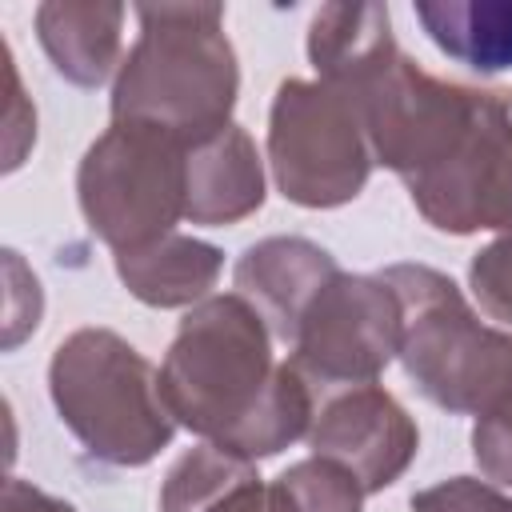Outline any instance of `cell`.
I'll return each mask as SVG.
<instances>
[{"label":"cell","instance_id":"obj_1","mask_svg":"<svg viewBox=\"0 0 512 512\" xmlns=\"http://www.w3.org/2000/svg\"><path fill=\"white\" fill-rule=\"evenodd\" d=\"M328 84V80H324ZM344 88L384 164L416 212L448 236L512 224V100L428 76L400 44Z\"/></svg>","mask_w":512,"mask_h":512},{"label":"cell","instance_id":"obj_2","mask_svg":"<svg viewBox=\"0 0 512 512\" xmlns=\"http://www.w3.org/2000/svg\"><path fill=\"white\" fill-rule=\"evenodd\" d=\"M272 340L240 292H212L188 308L156 368L176 428L244 460L308 440L320 396L288 360H276Z\"/></svg>","mask_w":512,"mask_h":512},{"label":"cell","instance_id":"obj_3","mask_svg":"<svg viewBox=\"0 0 512 512\" xmlns=\"http://www.w3.org/2000/svg\"><path fill=\"white\" fill-rule=\"evenodd\" d=\"M140 32L112 80V120H136L200 144L232 124L236 48L220 4H136Z\"/></svg>","mask_w":512,"mask_h":512},{"label":"cell","instance_id":"obj_4","mask_svg":"<svg viewBox=\"0 0 512 512\" xmlns=\"http://www.w3.org/2000/svg\"><path fill=\"white\" fill-rule=\"evenodd\" d=\"M48 396L80 448L112 468H144L176 436L160 372L112 328H76L56 344Z\"/></svg>","mask_w":512,"mask_h":512},{"label":"cell","instance_id":"obj_5","mask_svg":"<svg viewBox=\"0 0 512 512\" xmlns=\"http://www.w3.org/2000/svg\"><path fill=\"white\" fill-rule=\"evenodd\" d=\"M400 296V364L416 392L452 412L480 416L512 372V332L476 316L456 280L428 264H388L380 272Z\"/></svg>","mask_w":512,"mask_h":512},{"label":"cell","instance_id":"obj_6","mask_svg":"<svg viewBox=\"0 0 512 512\" xmlns=\"http://www.w3.org/2000/svg\"><path fill=\"white\" fill-rule=\"evenodd\" d=\"M76 200L112 256L156 244L188 208V144L152 124L112 120L76 168Z\"/></svg>","mask_w":512,"mask_h":512},{"label":"cell","instance_id":"obj_7","mask_svg":"<svg viewBox=\"0 0 512 512\" xmlns=\"http://www.w3.org/2000/svg\"><path fill=\"white\" fill-rule=\"evenodd\" d=\"M372 144L356 100L324 80H280L268 108V168L284 200L340 208L372 176Z\"/></svg>","mask_w":512,"mask_h":512},{"label":"cell","instance_id":"obj_8","mask_svg":"<svg viewBox=\"0 0 512 512\" xmlns=\"http://www.w3.org/2000/svg\"><path fill=\"white\" fill-rule=\"evenodd\" d=\"M400 324V296L380 272L360 276L340 268L296 324L288 364L316 396L376 384V376L400 356Z\"/></svg>","mask_w":512,"mask_h":512},{"label":"cell","instance_id":"obj_9","mask_svg":"<svg viewBox=\"0 0 512 512\" xmlns=\"http://www.w3.org/2000/svg\"><path fill=\"white\" fill-rule=\"evenodd\" d=\"M308 448L312 456L344 464L372 496L392 488L408 472L420 452V428L388 388L356 384L316 400Z\"/></svg>","mask_w":512,"mask_h":512},{"label":"cell","instance_id":"obj_10","mask_svg":"<svg viewBox=\"0 0 512 512\" xmlns=\"http://www.w3.org/2000/svg\"><path fill=\"white\" fill-rule=\"evenodd\" d=\"M340 272L336 256L304 236H268L240 252L232 268L236 292L264 316L276 340L292 344L296 324L320 288Z\"/></svg>","mask_w":512,"mask_h":512},{"label":"cell","instance_id":"obj_11","mask_svg":"<svg viewBox=\"0 0 512 512\" xmlns=\"http://www.w3.org/2000/svg\"><path fill=\"white\" fill-rule=\"evenodd\" d=\"M264 204V160L256 140L232 120L216 136L188 144V208L184 220L200 228L240 224Z\"/></svg>","mask_w":512,"mask_h":512},{"label":"cell","instance_id":"obj_12","mask_svg":"<svg viewBox=\"0 0 512 512\" xmlns=\"http://www.w3.org/2000/svg\"><path fill=\"white\" fill-rule=\"evenodd\" d=\"M124 4H64L36 8V40L52 68L76 88H100L116 80L124 56Z\"/></svg>","mask_w":512,"mask_h":512},{"label":"cell","instance_id":"obj_13","mask_svg":"<svg viewBox=\"0 0 512 512\" xmlns=\"http://www.w3.org/2000/svg\"><path fill=\"white\" fill-rule=\"evenodd\" d=\"M112 260L120 284L148 308H196L212 296L224 272V252L184 232H172L136 252H120Z\"/></svg>","mask_w":512,"mask_h":512},{"label":"cell","instance_id":"obj_14","mask_svg":"<svg viewBox=\"0 0 512 512\" xmlns=\"http://www.w3.org/2000/svg\"><path fill=\"white\" fill-rule=\"evenodd\" d=\"M160 512H272V492L260 480L256 460L200 440L164 472Z\"/></svg>","mask_w":512,"mask_h":512},{"label":"cell","instance_id":"obj_15","mask_svg":"<svg viewBox=\"0 0 512 512\" xmlns=\"http://www.w3.org/2000/svg\"><path fill=\"white\" fill-rule=\"evenodd\" d=\"M412 12L448 60L480 76L512 72V0H420Z\"/></svg>","mask_w":512,"mask_h":512},{"label":"cell","instance_id":"obj_16","mask_svg":"<svg viewBox=\"0 0 512 512\" xmlns=\"http://www.w3.org/2000/svg\"><path fill=\"white\" fill-rule=\"evenodd\" d=\"M392 48H396V36H392L388 4L336 0L316 8L308 24V60L316 68V80H328V84L356 80Z\"/></svg>","mask_w":512,"mask_h":512},{"label":"cell","instance_id":"obj_17","mask_svg":"<svg viewBox=\"0 0 512 512\" xmlns=\"http://www.w3.org/2000/svg\"><path fill=\"white\" fill-rule=\"evenodd\" d=\"M268 492H272V512H360L368 496L360 480L328 456H308L288 464L268 484Z\"/></svg>","mask_w":512,"mask_h":512},{"label":"cell","instance_id":"obj_18","mask_svg":"<svg viewBox=\"0 0 512 512\" xmlns=\"http://www.w3.org/2000/svg\"><path fill=\"white\" fill-rule=\"evenodd\" d=\"M472 460L484 480L512 488V372L472 424Z\"/></svg>","mask_w":512,"mask_h":512},{"label":"cell","instance_id":"obj_19","mask_svg":"<svg viewBox=\"0 0 512 512\" xmlns=\"http://www.w3.org/2000/svg\"><path fill=\"white\" fill-rule=\"evenodd\" d=\"M468 288L484 316L512 324V224L500 228L468 264Z\"/></svg>","mask_w":512,"mask_h":512},{"label":"cell","instance_id":"obj_20","mask_svg":"<svg viewBox=\"0 0 512 512\" xmlns=\"http://www.w3.org/2000/svg\"><path fill=\"white\" fill-rule=\"evenodd\" d=\"M412 512H512V496L480 476H448L432 488L412 492Z\"/></svg>","mask_w":512,"mask_h":512}]
</instances>
